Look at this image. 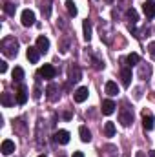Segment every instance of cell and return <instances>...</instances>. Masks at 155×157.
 Wrapping results in <instances>:
<instances>
[{
    "instance_id": "obj_28",
    "label": "cell",
    "mask_w": 155,
    "mask_h": 157,
    "mask_svg": "<svg viewBox=\"0 0 155 157\" xmlns=\"http://www.w3.org/2000/svg\"><path fill=\"white\" fill-rule=\"evenodd\" d=\"M148 48H150V55H152V59L155 60V42H152Z\"/></svg>"
},
{
    "instance_id": "obj_17",
    "label": "cell",
    "mask_w": 155,
    "mask_h": 157,
    "mask_svg": "<svg viewBox=\"0 0 155 157\" xmlns=\"http://www.w3.org/2000/svg\"><path fill=\"white\" fill-rule=\"evenodd\" d=\"M0 102H2V106L4 108H9V106H13L15 104V99L11 97V93H2V97H0Z\"/></svg>"
},
{
    "instance_id": "obj_13",
    "label": "cell",
    "mask_w": 155,
    "mask_h": 157,
    "mask_svg": "<svg viewBox=\"0 0 155 157\" xmlns=\"http://www.w3.org/2000/svg\"><path fill=\"white\" fill-rule=\"evenodd\" d=\"M13 152H15V143L9 141V139L2 141V154H4V155H11Z\"/></svg>"
},
{
    "instance_id": "obj_2",
    "label": "cell",
    "mask_w": 155,
    "mask_h": 157,
    "mask_svg": "<svg viewBox=\"0 0 155 157\" xmlns=\"http://www.w3.org/2000/svg\"><path fill=\"white\" fill-rule=\"evenodd\" d=\"M142 126H144V130L146 132H150V130H153V126H155V117L150 113V112H142Z\"/></svg>"
},
{
    "instance_id": "obj_29",
    "label": "cell",
    "mask_w": 155,
    "mask_h": 157,
    "mask_svg": "<svg viewBox=\"0 0 155 157\" xmlns=\"http://www.w3.org/2000/svg\"><path fill=\"white\" fill-rule=\"evenodd\" d=\"M6 71H7V64L2 60V62H0V73H6Z\"/></svg>"
},
{
    "instance_id": "obj_26",
    "label": "cell",
    "mask_w": 155,
    "mask_h": 157,
    "mask_svg": "<svg viewBox=\"0 0 155 157\" xmlns=\"http://www.w3.org/2000/svg\"><path fill=\"white\" fill-rule=\"evenodd\" d=\"M126 15H128V18H130L133 24L139 20V17H137V11H135V9H128V13H126Z\"/></svg>"
},
{
    "instance_id": "obj_3",
    "label": "cell",
    "mask_w": 155,
    "mask_h": 157,
    "mask_svg": "<svg viewBox=\"0 0 155 157\" xmlns=\"http://www.w3.org/2000/svg\"><path fill=\"white\" fill-rule=\"evenodd\" d=\"M57 75V70L51 66V64H44L42 68L39 70V77H44V78H53Z\"/></svg>"
},
{
    "instance_id": "obj_23",
    "label": "cell",
    "mask_w": 155,
    "mask_h": 157,
    "mask_svg": "<svg viewBox=\"0 0 155 157\" xmlns=\"http://www.w3.org/2000/svg\"><path fill=\"white\" fill-rule=\"evenodd\" d=\"M126 62H128L130 66H135V64H139V62H141V57H139L137 53H130V55L126 57Z\"/></svg>"
},
{
    "instance_id": "obj_12",
    "label": "cell",
    "mask_w": 155,
    "mask_h": 157,
    "mask_svg": "<svg viewBox=\"0 0 155 157\" xmlns=\"http://www.w3.org/2000/svg\"><path fill=\"white\" fill-rule=\"evenodd\" d=\"M37 48H39L40 53H47V49H49V39L47 37H39L37 39Z\"/></svg>"
},
{
    "instance_id": "obj_14",
    "label": "cell",
    "mask_w": 155,
    "mask_h": 157,
    "mask_svg": "<svg viewBox=\"0 0 155 157\" xmlns=\"http://www.w3.org/2000/svg\"><path fill=\"white\" fill-rule=\"evenodd\" d=\"M120 78H122V84L128 88L131 84V70L130 68H122L120 70Z\"/></svg>"
},
{
    "instance_id": "obj_27",
    "label": "cell",
    "mask_w": 155,
    "mask_h": 157,
    "mask_svg": "<svg viewBox=\"0 0 155 157\" xmlns=\"http://www.w3.org/2000/svg\"><path fill=\"white\" fill-rule=\"evenodd\" d=\"M4 11H6L7 15H15V4H11V2H7V4L4 6Z\"/></svg>"
},
{
    "instance_id": "obj_16",
    "label": "cell",
    "mask_w": 155,
    "mask_h": 157,
    "mask_svg": "<svg viewBox=\"0 0 155 157\" xmlns=\"http://www.w3.org/2000/svg\"><path fill=\"white\" fill-rule=\"evenodd\" d=\"M142 11H144V15L148 18H153L155 17V4L153 2H144L142 4Z\"/></svg>"
},
{
    "instance_id": "obj_4",
    "label": "cell",
    "mask_w": 155,
    "mask_h": 157,
    "mask_svg": "<svg viewBox=\"0 0 155 157\" xmlns=\"http://www.w3.org/2000/svg\"><path fill=\"white\" fill-rule=\"evenodd\" d=\"M119 122H120L122 126H130V124L133 122V112H131V110H122L120 115H119Z\"/></svg>"
},
{
    "instance_id": "obj_34",
    "label": "cell",
    "mask_w": 155,
    "mask_h": 157,
    "mask_svg": "<svg viewBox=\"0 0 155 157\" xmlns=\"http://www.w3.org/2000/svg\"><path fill=\"white\" fill-rule=\"evenodd\" d=\"M106 2H112V0H106Z\"/></svg>"
},
{
    "instance_id": "obj_8",
    "label": "cell",
    "mask_w": 155,
    "mask_h": 157,
    "mask_svg": "<svg viewBox=\"0 0 155 157\" xmlns=\"http://www.w3.org/2000/svg\"><path fill=\"white\" fill-rule=\"evenodd\" d=\"M26 101H28V88L24 84H20L18 90H17V102L18 104H26Z\"/></svg>"
},
{
    "instance_id": "obj_5",
    "label": "cell",
    "mask_w": 155,
    "mask_h": 157,
    "mask_svg": "<svg viewBox=\"0 0 155 157\" xmlns=\"http://www.w3.org/2000/svg\"><path fill=\"white\" fill-rule=\"evenodd\" d=\"M22 24H24L26 28H29V26L35 24V13H33L31 9H24V11H22Z\"/></svg>"
},
{
    "instance_id": "obj_33",
    "label": "cell",
    "mask_w": 155,
    "mask_h": 157,
    "mask_svg": "<svg viewBox=\"0 0 155 157\" xmlns=\"http://www.w3.org/2000/svg\"><path fill=\"white\" fill-rule=\"evenodd\" d=\"M39 157H46V155H39Z\"/></svg>"
},
{
    "instance_id": "obj_18",
    "label": "cell",
    "mask_w": 155,
    "mask_h": 157,
    "mask_svg": "<svg viewBox=\"0 0 155 157\" xmlns=\"http://www.w3.org/2000/svg\"><path fill=\"white\" fill-rule=\"evenodd\" d=\"M78 133H80V141L82 143H89L91 141V132L88 130V126H80L78 128Z\"/></svg>"
},
{
    "instance_id": "obj_1",
    "label": "cell",
    "mask_w": 155,
    "mask_h": 157,
    "mask_svg": "<svg viewBox=\"0 0 155 157\" xmlns=\"http://www.w3.org/2000/svg\"><path fill=\"white\" fill-rule=\"evenodd\" d=\"M0 48H2V53L6 57H17V53H18V40L15 37H6L0 42Z\"/></svg>"
},
{
    "instance_id": "obj_20",
    "label": "cell",
    "mask_w": 155,
    "mask_h": 157,
    "mask_svg": "<svg viewBox=\"0 0 155 157\" xmlns=\"http://www.w3.org/2000/svg\"><path fill=\"white\" fill-rule=\"evenodd\" d=\"M57 91H59V88H57L55 84H49V86H47V99L55 102V101L59 99V95H57Z\"/></svg>"
},
{
    "instance_id": "obj_21",
    "label": "cell",
    "mask_w": 155,
    "mask_h": 157,
    "mask_svg": "<svg viewBox=\"0 0 155 157\" xmlns=\"http://www.w3.org/2000/svg\"><path fill=\"white\" fill-rule=\"evenodd\" d=\"M104 135H106V137H113V135H115V124H113L112 121H108V122L104 124Z\"/></svg>"
},
{
    "instance_id": "obj_7",
    "label": "cell",
    "mask_w": 155,
    "mask_h": 157,
    "mask_svg": "<svg viewBox=\"0 0 155 157\" xmlns=\"http://www.w3.org/2000/svg\"><path fill=\"white\" fill-rule=\"evenodd\" d=\"M88 95H89V90H88V86H80L77 91H75L73 99H75V102H84V101L88 99Z\"/></svg>"
},
{
    "instance_id": "obj_25",
    "label": "cell",
    "mask_w": 155,
    "mask_h": 157,
    "mask_svg": "<svg viewBox=\"0 0 155 157\" xmlns=\"http://www.w3.org/2000/svg\"><path fill=\"white\" fill-rule=\"evenodd\" d=\"M66 7H68V13H70L71 17H75V15H77V6H75V2H73V0H68V2H66Z\"/></svg>"
},
{
    "instance_id": "obj_10",
    "label": "cell",
    "mask_w": 155,
    "mask_h": 157,
    "mask_svg": "<svg viewBox=\"0 0 155 157\" xmlns=\"http://www.w3.org/2000/svg\"><path fill=\"white\" fill-rule=\"evenodd\" d=\"M80 78H82V71H80V68L77 64H73L70 68V82H78Z\"/></svg>"
},
{
    "instance_id": "obj_19",
    "label": "cell",
    "mask_w": 155,
    "mask_h": 157,
    "mask_svg": "<svg viewBox=\"0 0 155 157\" xmlns=\"http://www.w3.org/2000/svg\"><path fill=\"white\" fill-rule=\"evenodd\" d=\"M150 73H152V66L150 64H142L139 68V77L142 78V80H146V78L150 77Z\"/></svg>"
},
{
    "instance_id": "obj_30",
    "label": "cell",
    "mask_w": 155,
    "mask_h": 157,
    "mask_svg": "<svg viewBox=\"0 0 155 157\" xmlns=\"http://www.w3.org/2000/svg\"><path fill=\"white\" fill-rule=\"evenodd\" d=\"M73 157H84V154H82V152H75V154H73Z\"/></svg>"
},
{
    "instance_id": "obj_9",
    "label": "cell",
    "mask_w": 155,
    "mask_h": 157,
    "mask_svg": "<svg viewBox=\"0 0 155 157\" xmlns=\"http://www.w3.org/2000/svg\"><path fill=\"white\" fill-rule=\"evenodd\" d=\"M117 104L113 101H110V99H106V101H102V113L104 115H112L113 112H115Z\"/></svg>"
},
{
    "instance_id": "obj_24",
    "label": "cell",
    "mask_w": 155,
    "mask_h": 157,
    "mask_svg": "<svg viewBox=\"0 0 155 157\" xmlns=\"http://www.w3.org/2000/svg\"><path fill=\"white\" fill-rule=\"evenodd\" d=\"M22 78H24V70L17 66V68L13 70V80H17V82H22Z\"/></svg>"
},
{
    "instance_id": "obj_6",
    "label": "cell",
    "mask_w": 155,
    "mask_h": 157,
    "mask_svg": "<svg viewBox=\"0 0 155 157\" xmlns=\"http://www.w3.org/2000/svg\"><path fill=\"white\" fill-rule=\"evenodd\" d=\"M53 139H55V143H59V144H68V143H70V132L59 130V132H55Z\"/></svg>"
},
{
    "instance_id": "obj_31",
    "label": "cell",
    "mask_w": 155,
    "mask_h": 157,
    "mask_svg": "<svg viewBox=\"0 0 155 157\" xmlns=\"http://www.w3.org/2000/svg\"><path fill=\"white\" fill-rule=\"evenodd\" d=\"M135 157H144V154H142V152H137V155Z\"/></svg>"
},
{
    "instance_id": "obj_32",
    "label": "cell",
    "mask_w": 155,
    "mask_h": 157,
    "mask_svg": "<svg viewBox=\"0 0 155 157\" xmlns=\"http://www.w3.org/2000/svg\"><path fill=\"white\" fill-rule=\"evenodd\" d=\"M150 157H155V152H153V150H152V152H150Z\"/></svg>"
},
{
    "instance_id": "obj_22",
    "label": "cell",
    "mask_w": 155,
    "mask_h": 157,
    "mask_svg": "<svg viewBox=\"0 0 155 157\" xmlns=\"http://www.w3.org/2000/svg\"><path fill=\"white\" fill-rule=\"evenodd\" d=\"M82 28H84V39L89 42V40H91V22H89V20H84Z\"/></svg>"
},
{
    "instance_id": "obj_15",
    "label": "cell",
    "mask_w": 155,
    "mask_h": 157,
    "mask_svg": "<svg viewBox=\"0 0 155 157\" xmlns=\"http://www.w3.org/2000/svg\"><path fill=\"white\" fill-rule=\"evenodd\" d=\"M104 90H106V93L110 97H115L117 93H119V86H117V82H113V80H108L106 86H104Z\"/></svg>"
},
{
    "instance_id": "obj_11",
    "label": "cell",
    "mask_w": 155,
    "mask_h": 157,
    "mask_svg": "<svg viewBox=\"0 0 155 157\" xmlns=\"http://www.w3.org/2000/svg\"><path fill=\"white\" fill-rule=\"evenodd\" d=\"M26 55H28V59H29V62H33V64H37L39 62V59H40V51H39V48H28V51H26Z\"/></svg>"
}]
</instances>
